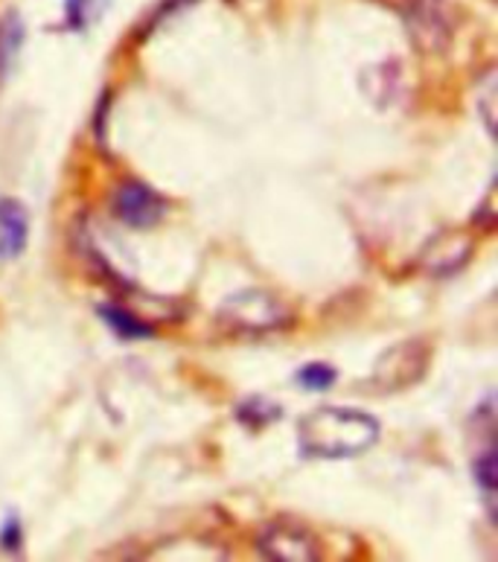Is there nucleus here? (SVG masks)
Returning a JSON list of instances; mask_svg holds the SVG:
<instances>
[{
	"label": "nucleus",
	"instance_id": "nucleus-10",
	"mask_svg": "<svg viewBox=\"0 0 498 562\" xmlns=\"http://www.w3.org/2000/svg\"><path fill=\"white\" fill-rule=\"evenodd\" d=\"M100 315L109 321L111 327H114V333H120V336L144 338V336H149V333H152V329L146 327L144 321H137L132 312H123V310H117V306H102Z\"/></svg>",
	"mask_w": 498,
	"mask_h": 562
},
{
	"label": "nucleus",
	"instance_id": "nucleus-7",
	"mask_svg": "<svg viewBox=\"0 0 498 562\" xmlns=\"http://www.w3.org/2000/svg\"><path fill=\"white\" fill-rule=\"evenodd\" d=\"M422 368H426V350H422L417 341H408V345L403 347H394V350L380 361V368H376V382H380L382 387H388V391H397V387H403V382H399V373H403V370H408L411 376L420 379Z\"/></svg>",
	"mask_w": 498,
	"mask_h": 562
},
{
	"label": "nucleus",
	"instance_id": "nucleus-12",
	"mask_svg": "<svg viewBox=\"0 0 498 562\" xmlns=\"http://www.w3.org/2000/svg\"><path fill=\"white\" fill-rule=\"evenodd\" d=\"M493 472H496V452H493V446H487V452L475 461V481H478V487H482L487 504H493V493H496V479H493Z\"/></svg>",
	"mask_w": 498,
	"mask_h": 562
},
{
	"label": "nucleus",
	"instance_id": "nucleus-6",
	"mask_svg": "<svg viewBox=\"0 0 498 562\" xmlns=\"http://www.w3.org/2000/svg\"><path fill=\"white\" fill-rule=\"evenodd\" d=\"M473 254V239L464 234H440L431 239L422 251V269L431 274H452L469 260Z\"/></svg>",
	"mask_w": 498,
	"mask_h": 562
},
{
	"label": "nucleus",
	"instance_id": "nucleus-4",
	"mask_svg": "<svg viewBox=\"0 0 498 562\" xmlns=\"http://www.w3.org/2000/svg\"><path fill=\"white\" fill-rule=\"evenodd\" d=\"M408 24L422 50H440L452 35V15L443 0H415L408 9Z\"/></svg>",
	"mask_w": 498,
	"mask_h": 562
},
{
	"label": "nucleus",
	"instance_id": "nucleus-13",
	"mask_svg": "<svg viewBox=\"0 0 498 562\" xmlns=\"http://www.w3.org/2000/svg\"><path fill=\"white\" fill-rule=\"evenodd\" d=\"M336 370L327 368V364H306L297 373V382L306 387V391H324V387H330L336 382Z\"/></svg>",
	"mask_w": 498,
	"mask_h": 562
},
{
	"label": "nucleus",
	"instance_id": "nucleus-2",
	"mask_svg": "<svg viewBox=\"0 0 498 562\" xmlns=\"http://www.w3.org/2000/svg\"><path fill=\"white\" fill-rule=\"evenodd\" d=\"M219 318L225 324L237 329H251V333H262V329H278L288 321L286 303L274 297L271 292H260V289H248L225 301Z\"/></svg>",
	"mask_w": 498,
	"mask_h": 562
},
{
	"label": "nucleus",
	"instance_id": "nucleus-15",
	"mask_svg": "<svg viewBox=\"0 0 498 562\" xmlns=\"http://www.w3.org/2000/svg\"><path fill=\"white\" fill-rule=\"evenodd\" d=\"M0 546L7 548V551H18V546H21V521H18V516H9V519L3 521Z\"/></svg>",
	"mask_w": 498,
	"mask_h": 562
},
{
	"label": "nucleus",
	"instance_id": "nucleus-8",
	"mask_svg": "<svg viewBox=\"0 0 498 562\" xmlns=\"http://www.w3.org/2000/svg\"><path fill=\"white\" fill-rule=\"evenodd\" d=\"M26 234H30V216L24 204L3 199L0 202V260H12L24 251Z\"/></svg>",
	"mask_w": 498,
	"mask_h": 562
},
{
	"label": "nucleus",
	"instance_id": "nucleus-11",
	"mask_svg": "<svg viewBox=\"0 0 498 562\" xmlns=\"http://www.w3.org/2000/svg\"><path fill=\"white\" fill-rule=\"evenodd\" d=\"M24 38V26L18 21V15L7 18V24H3V33H0V68H7V61L15 59L18 44Z\"/></svg>",
	"mask_w": 498,
	"mask_h": 562
},
{
	"label": "nucleus",
	"instance_id": "nucleus-5",
	"mask_svg": "<svg viewBox=\"0 0 498 562\" xmlns=\"http://www.w3.org/2000/svg\"><path fill=\"white\" fill-rule=\"evenodd\" d=\"M260 551L271 560H315L318 546L309 533L292 525H274L260 537Z\"/></svg>",
	"mask_w": 498,
	"mask_h": 562
},
{
	"label": "nucleus",
	"instance_id": "nucleus-9",
	"mask_svg": "<svg viewBox=\"0 0 498 562\" xmlns=\"http://www.w3.org/2000/svg\"><path fill=\"white\" fill-rule=\"evenodd\" d=\"M105 0H65V18L70 30H88L102 15Z\"/></svg>",
	"mask_w": 498,
	"mask_h": 562
},
{
	"label": "nucleus",
	"instance_id": "nucleus-3",
	"mask_svg": "<svg viewBox=\"0 0 498 562\" xmlns=\"http://www.w3.org/2000/svg\"><path fill=\"white\" fill-rule=\"evenodd\" d=\"M163 213H167V202L155 193L152 187L128 181V184H120L117 193H114V216L126 225L152 227L161 222Z\"/></svg>",
	"mask_w": 498,
	"mask_h": 562
},
{
	"label": "nucleus",
	"instance_id": "nucleus-14",
	"mask_svg": "<svg viewBox=\"0 0 498 562\" xmlns=\"http://www.w3.org/2000/svg\"><path fill=\"white\" fill-rule=\"evenodd\" d=\"M482 85H484V91L478 93V97H482V105H478V111H482L484 126H487V132L493 135V128H496V109H493V100H496V74L484 76Z\"/></svg>",
	"mask_w": 498,
	"mask_h": 562
},
{
	"label": "nucleus",
	"instance_id": "nucleus-1",
	"mask_svg": "<svg viewBox=\"0 0 498 562\" xmlns=\"http://www.w3.org/2000/svg\"><path fill=\"white\" fill-rule=\"evenodd\" d=\"M380 440V423L355 408H315L297 426V443L306 458H353Z\"/></svg>",
	"mask_w": 498,
	"mask_h": 562
}]
</instances>
